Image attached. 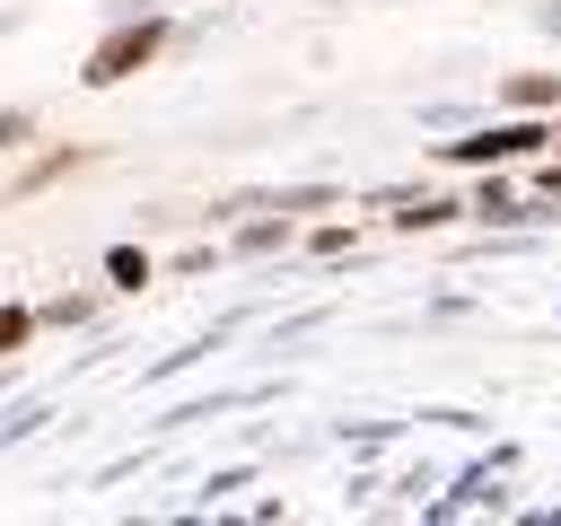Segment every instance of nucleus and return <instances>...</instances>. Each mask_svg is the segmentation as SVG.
Instances as JSON below:
<instances>
[{"label": "nucleus", "instance_id": "obj_1", "mask_svg": "<svg viewBox=\"0 0 561 526\" xmlns=\"http://www.w3.org/2000/svg\"><path fill=\"white\" fill-rule=\"evenodd\" d=\"M158 53H167V18H158V9H140V18H123L114 35H96V53H88V70H79V79H88V88H123V79H140Z\"/></svg>", "mask_w": 561, "mask_h": 526}, {"label": "nucleus", "instance_id": "obj_2", "mask_svg": "<svg viewBox=\"0 0 561 526\" xmlns=\"http://www.w3.org/2000/svg\"><path fill=\"white\" fill-rule=\"evenodd\" d=\"M552 132L535 123V114H517V123H482V132H465V140H438V158L447 167H508V158H535Z\"/></svg>", "mask_w": 561, "mask_h": 526}, {"label": "nucleus", "instance_id": "obj_3", "mask_svg": "<svg viewBox=\"0 0 561 526\" xmlns=\"http://www.w3.org/2000/svg\"><path fill=\"white\" fill-rule=\"evenodd\" d=\"M508 105H517V114H552V105H561V70H517V79H508Z\"/></svg>", "mask_w": 561, "mask_h": 526}, {"label": "nucleus", "instance_id": "obj_4", "mask_svg": "<svg viewBox=\"0 0 561 526\" xmlns=\"http://www.w3.org/2000/svg\"><path fill=\"white\" fill-rule=\"evenodd\" d=\"M465 202H438V193H421V202H394V228H447Z\"/></svg>", "mask_w": 561, "mask_h": 526}, {"label": "nucleus", "instance_id": "obj_5", "mask_svg": "<svg viewBox=\"0 0 561 526\" xmlns=\"http://www.w3.org/2000/svg\"><path fill=\"white\" fill-rule=\"evenodd\" d=\"M105 281H114V289H140V281H149V254H140V245H114V254H105Z\"/></svg>", "mask_w": 561, "mask_h": 526}, {"label": "nucleus", "instance_id": "obj_6", "mask_svg": "<svg viewBox=\"0 0 561 526\" xmlns=\"http://www.w3.org/2000/svg\"><path fill=\"white\" fill-rule=\"evenodd\" d=\"M35 324H44L35 307H0V359H9V351H26V342H35Z\"/></svg>", "mask_w": 561, "mask_h": 526}, {"label": "nucleus", "instance_id": "obj_7", "mask_svg": "<svg viewBox=\"0 0 561 526\" xmlns=\"http://www.w3.org/2000/svg\"><path fill=\"white\" fill-rule=\"evenodd\" d=\"M79 167V149H53V158H35L26 175H18V193H35V184H53V175H70Z\"/></svg>", "mask_w": 561, "mask_h": 526}, {"label": "nucleus", "instance_id": "obj_8", "mask_svg": "<svg viewBox=\"0 0 561 526\" xmlns=\"http://www.w3.org/2000/svg\"><path fill=\"white\" fill-rule=\"evenodd\" d=\"M473 210H482V219H526V210L508 202V184H482V193H473Z\"/></svg>", "mask_w": 561, "mask_h": 526}]
</instances>
